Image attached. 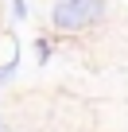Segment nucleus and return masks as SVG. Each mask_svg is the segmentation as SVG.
Returning <instances> with one entry per match:
<instances>
[{
    "label": "nucleus",
    "mask_w": 128,
    "mask_h": 132,
    "mask_svg": "<svg viewBox=\"0 0 128 132\" xmlns=\"http://www.w3.org/2000/svg\"><path fill=\"white\" fill-rule=\"evenodd\" d=\"M12 16L16 20H27V0H12Z\"/></svg>",
    "instance_id": "obj_3"
},
{
    "label": "nucleus",
    "mask_w": 128,
    "mask_h": 132,
    "mask_svg": "<svg viewBox=\"0 0 128 132\" xmlns=\"http://www.w3.org/2000/svg\"><path fill=\"white\" fill-rule=\"evenodd\" d=\"M109 0H58L50 8V23L58 31H86L105 20Z\"/></svg>",
    "instance_id": "obj_1"
},
{
    "label": "nucleus",
    "mask_w": 128,
    "mask_h": 132,
    "mask_svg": "<svg viewBox=\"0 0 128 132\" xmlns=\"http://www.w3.org/2000/svg\"><path fill=\"white\" fill-rule=\"evenodd\" d=\"M35 58H39V66H47V58H50V47H47V39H39V43H35Z\"/></svg>",
    "instance_id": "obj_2"
}]
</instances>
